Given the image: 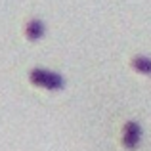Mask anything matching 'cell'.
Segmentation results:
<instances>
[{"label": "cell", "mask_w": 151, "mask_h": 151, "mask_svg": "<svg viewBox=\"0 0 151 151\" xmlns=\"http://www.w3.org/2000/svg\"><path fill=\"white\" fill-rule=\"evenodd\" d=\"M142 140H144V130H142V126L134 121L126 122L124 128H122V145H124L126 149H136L138 145L142 144Z\"/></svg>", "instance_id": "obj_2"}, {"label": "cell", "mask_w": 151, "mask_h": 151, "mask_svg": "<svg viewBox=\"0 0 151 151\" xmlns=\"http://www.w3.org/2000/svg\"><path fill=\"white\" fill-rule=\"evenodd\" d=\"M25 35L29 40H40L46 35V25L42 19H31L25 27Z\"/></svg>", "instance_id": "obj_3"}, {"label": "cell", "mask_w": 151, "mask_h": 151, "mask_svg": "<svg viewBox=\"0 0 151 151\" xmlns=\"http://www.w3.org/2000/svg\"><path fill=\"white\" fill-rule=\"evenodd\" d=\"M132 69L145 75V77H151V58L149 55H136L132 59Z\"/></svg>", "instance_id": "obj_4"}, {"label": "cell", "mask_w": 151, "mask_h": 151, "mask_svg": "<svg viewBox=\"0 0 151 151\" xmlns=\"http://www.w3.org/2000/svg\"><path fill=\"white\" fill-rule=\"evenodd\" d=\"M29 78L35 86L38 88H44V90H50V92H58V90H63L65 86V78L61 77L59 73L55 71H50V69H44V67H37L29 73Z\"/></svg>", "instance_id": "obj_1"}]
</instances>
